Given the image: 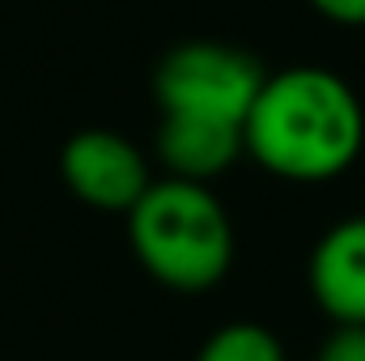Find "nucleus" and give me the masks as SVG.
I'll list each match as a JSON object with an SVG mask.
<instances>
[{"instance_id": "7", "label": "nucleus", "mask_w": 365, "mask_h": 361, "mask_svg": "<svg viewBox=\"0 0 365 361\" xmlns=\"http://www.w3.org/2000/svg\"><path fill=\"white\" fill-rule=\"evenodd\" d=\"M195 361H289V357H284L280 336L268 332L264 323H255V319H234V323H221V327L195 349Z\"/></svg>"}, {"instance_id": "2", "label": "nucleus", "mask_w": 365, "mask_h": 361, "mask_svg": "<svg viewBox=\"0 0 365 361\" xmlns=\"http://www.w3.org/2000/svg\"><path fill=\"white\" fill-rule=\"evenodd\" d=\"M128 243L162 289L208 293L234 268V221L212 187L153 179L128 213Z\"/></svg>"}, {"instance_id": "6", "label": "nucleus", "mask_w": 365, "mask_h": 361, "mask_svg": "<svg viewBox=\"0 0 365 361\" xmlns=\"http://www.w3.org/2000/svg\"><path fill=\"white\" fill-rule=\"evenodd\" d=\"M153 153L166 171V179L208 183L225 175L242 158V128L195 119V115H162L153 132Z\"/></svg>"}, {"instance_id": "3", "label": "nucleus", "mask_w": 365, "mask_h": 361, "mask_svg": "<svg viewBox=\"0 0 365 361\" xmlns=\"http://www.w3.org/2000/svg\"><path fill=\"white\" fill-rule=\"evenodd\" d=\"M268 68L255 51L221 39H187L170 47L153 68V98L162 115H195L242 128Z\"/></svg>"}, {"instance_id": "9", "label": "nucleus", "mask_w": 365, "mask_h": 361, "mask_svg": "<svg viewBox=\"0 0 365 361\" xmlns=\"http://www.w3.org/2000/svg\"><path fill=\"white\" fill-rule=\"evenodd\" d=\"M323 21L344 26V30H361L365 26V0H306Z\"/></svg>"}, {"instance_id": "1", "label": "nucleus", "mask_w": 365, "mask_h": 361, "mask_svg": "<svg viewBox=\"0 0 365 361\" xmlns=\"http://www.w3.org/2000/svg\"><path fill=\"white\" fill-rule=\"evenodd\" d=\"M365 149V102L340 73L293 64L268 73L242 119V158L284 183H331Z\"/></svg>"}, {"instance_id": "5", "label": "nucleus", "mask_w": 365, "mask_h": 361, "mask_svg": "<svg viewBox=\"0 0 365 361\" xmlns=\"http://www.w3.org/2000/svg\"><path fill=\"white\" fill-rule=\"evenodd\" d=\"M310 298L336 327H365V213L323 230L306 264Z\"/></svg>"}, {"instance_id": "4", "label": "nucleus", "mask_w": 365, "mask_h": 361, "mask_svg": "<svg viewBox=\"0 0 365 361\" xmlns=\"http://www.w3.org/2000/svg\"><path fill=\"white\" fill-rule=\"evenodd\" d=\"M64 187L98 213H132V204L149 191L153 171L140 145L110 128H81L60 149Z\"/></svg>"}, {"instance_id": "8", "label": "nucleus", "mask_w": 365, "mask_h": 361, "mask_svg": "<svg viewBox=\"0 0 365 361\" xmlns=\"http://www.w3.org/2000/svg\"><path fill=\"white\" fill-rule=\"evenodd\" d=\"M314 361H365V327H331Z\"/></svg>"}]
</instances>
